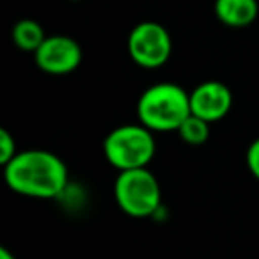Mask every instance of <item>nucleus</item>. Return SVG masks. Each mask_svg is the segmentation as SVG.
<instances>
[{"label": "nucleus", "mask_w": 259, "mask_h": 259, "mask_svg": "<svg viewBox=\"0 0 259 259\" xmlns=\"http://www.w3.org/2000/svg\"><path fill=\"white\" fill-rule=\"evenodd\" d=\"M209 124L211 122L190 114L178 128V135L188 146H202L209 139Z\"/></svg>", "instance_id": "obj_10"}, {"label": "nucleus", "mask_w": 259, "mask_h": 259, "mask_svg": "<svg viewBox=\"0 0 259 259\" xmlns=\"http://www.w3.org/2000/svg\"><path fill=\"white\" fill-rule=\"evenodd\" d=\"M215 15L224 25L241 29L255 22L259 4L257 0H215Z\"/></svg>", "instance_id": "obj_8"}, {"label": "nucleus", "mask_w": 259, "mask_h": 259, "mask_svg": "<svg viewBox=\"0 0 259 259\" xmlns=\"http://www.w3.org/2000/svg\"><path fill=\"white\" fill-rule=\"evenodd\" d=\"M247 167L252 176L259 181V137L252 141V144L247 149Z\"/></svg>", "instance_id": "obj_12"}, {"label": "nucleus", "mask_w": 259, "mask_h": 259, "mask_svg": "<svg viewBox=\"0 0 259 259\" xmlns=\"http://www.w3.org/2000/svg\"><path fill=\"white\" fill-rule=\"evenodd\" d=\"M34 59L37 68L48 75H68L82 62V48L69 36H47Z\"/></svg>", "instance_id": "obj_6"}, {"label": "nucleus", "mask_w": 259, "mask_h": 259, "mask_svg": "<svg viewBox=\"0 0 259 259\" xmlns=\"http://www.w3.org/2000/svg\"><path fill=\"white\" fill-rule=\"evenodd\" d=\"M128 54L137 66L146 69L162 68L172 54V39L163 25L142 22L128 36Z\"/></svg>", "instance_id": "obj_5"}, {"label": "nucleus", "mask_w": 259, "mask_h": 259, "mask_svg": "<svg viewBox=\"0 0 259 259\" xmlns=\"http://www.w3.org/2000/svg\"><path fill=\"white\" fill-rule=\"evenodd\" d=\"M190 114V93L170 82H160L148 87L137 103L139 122L155 134L178 132Z\"/></svg>", "instance_id": "obj_2"}, {"label": "nucleus", "mask_w": 259, "mask_h": 259, "mask_svg": "<svg viewBox=\"0 0 259 259\" xmlns=\"http://www.w3.org/2000/svg\"><path fill=\"white\" fill-rule=\"evenodd\" d=\"M18 155L16 151V141L8 130H0V163L8 165L15 156Z\"/></svg>", "instance_id": "obj_11"}, {"label": "nucleus", "mask_w": 259, "mask_h": 259, "mask_svg": "<svg viewBox=\"0 0 259 259\" xmlns=\"http://www.w3.org/2000/svg\"><path fill=\"white\" fill-rule=\"evenodd\" d=\"M114 197L119 208L134 219L155 215L162 204L160 183L148 167L121 170L114 183Z\"/></svg>", "instance_id": "obj_4"}, {"label": "nucleus", "mask_w": 259, "mask_h": 259, "mask_svg": "<svg viewBox=\"0 0 259 259\" xmlns=\"http://www.w3.org/2000/svg\"><path fill=\"white\" fill-rule=\"evenodd\" d=\"M0 259H16V255L13 254L9 248L6 247H0Z\"/></svg>", "instance_id": "obj_13"}, {"label": "nucleus", "mask_w": 259, "mask_h": 259, "mask_svg": "<svg viewBox=\"0 0 259 259\" xmlns=\"http://www.w3.org/2000/svg\"><path fill=\"white\" fill-rule=\"evenodd\" d=\"M71 2H80V0H71Z\"/></svg>", "instance_id": "obj_14"}, {"label": "nucleus", "mask_w": 259, "mask_h": 259, "mask_svg": "<svg viewBox=\"0 0 259 259\" xmlns=\"http://www.w3.org/2000/svg\"><path fill=\"white\" fill-rule=\"evenodd\" d=\"M4 180L15 194L34 199H57L68 188V167L47 149L18 151L4 165Z\"/></svg>", "instance_id": "obj_1"}, {"label": "nucleus", "mask_w": 259, "mask_h": 259, "mask_svg": "<svg viewBox=\"0 0 259 259\" xmlns=\"http://www.w3.org/2000/svg\"><path fill=\"white\" fill-rule=\"evenodd\" d=\"M13 41L15 45L23 52H32L36 54L37 48L43 45V41L47 39V34L41 23H37L36 20H20L15 27H13Z\"/></svg>", "instance_id": "obj_9"}, {"label": "nucleus", "mask_w": 259, "mask_h": 259, "mask_svg": "<svg viewBox=\"0 0 259 259\" xmlns=\"http://www.w3.org/2000/svg\"><path fill=\"white\" fill-rule=\"evenodd\" d=\"M103 153L107 162L119 172L148 167L156 153L155 132L141 122L117 126L105 137Z\"/></svg>", "instance_id": "obj_3"}, {"label": "nucleus", "mask_w": 259, "mask_h": 259, "mask_svg": "<svg viewBox=\"0 0 259 259\" xmlns=\"http://www.w3.org/2000/svg\"><path fill=\"white\" fill-rule=\"evenodd\" d=\"M233 107V93L226 83L219 80H208L190 93L192 114L208 122H217L229 114Z\"/></svg>", "instance_id": "obj_7"}]
</instances>
